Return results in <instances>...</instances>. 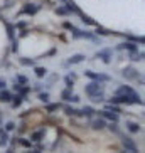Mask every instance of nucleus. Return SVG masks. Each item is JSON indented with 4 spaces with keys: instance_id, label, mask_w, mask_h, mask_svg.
<instances>
[{
    "instance_id": "nucleus-1",
    "label": "nucleus",
    "mask_w": 145,
    "mask_h": 153,
    "mask_svg": "<svg viewBox=\"0 0 145 153\" xmlns=\"http://www.w3.org/2000/svg\"><path fill=\"white\" fill-rule=\"evenodd\" d=\"M84 93H86L88 96H98V94H105V86L101 84V82L98 81H91L88 82L86 86H84Z\"/></svg>"
},
{
    "instance_id": "nucleus-2",
    "label": "nucleus",
    "mask_w": 145,
    "mask_h": 153,
    "mask_svg": "<svg viewBox=\"0 0 145 153\" xmlns=\"http://www.w3.org/2000/svg\"><path fill=\"white\" fill-rule=\"evenodd\" d=\"M84 76L90 77L91 81H98V82H108L111 81V77L108 74H100V72H93V71H84Z\"/></svg>"
},
{
    "instance_id": "nucleus-3",
    "label": "nucleus",
    "mask_w": 145,
    "mask_h": 153,
    "mask_svg": "<svg viewBox=\"0 0 145 153\" xmlns=\"http://www.w3.org/2000/svg\"><path fill=\"white\" fill-rule=\"evenodd\" d=\"M39 10H41V5H37V4H24L20 14L22 15H36Z\"/></svg>"
},
{
    "instance_id": "nucleus-4",
    "label": "nucleus",
    "mask_w": 145,
    "mask_h": 153,
    "mask_svg": "<svg viewBox=\"0 0 145 153\" xmlns=\"http://www.w3.org/2000/svg\"><path fill=\"white\" fill-rule=\"evenodd\" d=\"M111 54H113V51L111 49H103V51H98L95 54L96 59H101L105 64H110L111 62Z\"/></svg>"
},
{
    "instance_id": "nucleus-5",
    "label": "nucleus",
    "mask_w": 145,
    "mask_h": 153,
    "mask_svg": "<svg viewBox=\"0 0 145 153\" xmlns=\"http://www.w3.org/2000/svg\"><path fill=\"white\" fill-rule=\"evenodd\" d=\"M122 76L125 77V79H130V81H133V79H138V71H137L135 68H132V66H128V68H125L122 71Z\"/></svg>"
},
{
    "instance_id": "nucleus-6",
    "label": "nucleus",
    "mask_w": 145,
    "mask_h": 153,
    "mask_svg": "<svg viewBox=\"0 0 145 153\" xmlns=\"http://www.w3.org/2000/svg\"><path fill=\"white\" fill-rule=\"evenodd\" d=\"M98 114H100L103 120H108V121H113V123H117L118 121V114L117 113H111V111H108V109H103V111H96Z\"/></svg>"
},
{
    "instance_id": "nucleus-7",
    "label": "nucleus",
    "mask_w": 145,
    "mask_h": 153,
    "mask_svg": "<svg viewBox=\"0 0 145 153\" xmlns=\"http://www.w3.org/2000/svg\"><path fill=\"white\" fill-rule=\"evenodd\" d=\"M117 49H118V51H128V52H133V51H137L138 47H137L135 42H130V41H128V42H122V44L117 47Z\"/></svg>"
},
{
    "instance_id": "nucleus-8",
    "label": "nucleus",
    "mask_w": 145,
    "mask_h": 153,
    "mask_svg": "<svg viewBox=\"0 0 145 153\" xmlns=\"http://www.w3.org/2000/svg\"><path fill=\"white\" fill-rule=\"evenodd\" d=\"M64 7L68 9L69 15H71V14H76V15H79V14H81V10H79V7H78V5L74 4V2H72V0H68V2H66V5H64Z\"/></svg>"
},
{
    "instance_id": "nucleus-9",
    "label": "nucleus",
    "mask_w": 145,
    "mask_h": 153,
    "mask_svg": "<svg viewBox=\"0 0 145 153\" xmlns=\"http://www.w3.org/2000/svg\"><path fill=\"white\" fill-rule=\"evenodd\" d=\"M14 91L17 93V94H20V96H25V94H29V93H31V88H27L25 84H19V82H15Z\"/></svg>"
},
{
    "instance_id": "nucleus-10",
    "label": "nucleus",
    "mask_w": 145,
    "mask_h": 153,
    "mask_svg": "<svg viewBox=\"0 0 145 153\" xmlns=\"http://www.w3.org/2000/svg\"><path fill=\"white\" fill-rule=\"evenodd\" d=\"M122 145H123V148H127V150H137V145L133 143V140L125 135L122 136Z\"/></svg>"
},
{
    "instance_id": "nucleus-11",
    "label": "nucleus",
    "mask_w": 145,
    "mask_h": 153,
    "mask_svg": "<svg viewBox=\"0 0 145 153\" xmlns=\"http://www.w3.org/2000/svg\"><path fill=\"white\" fill-rule=\"evenodd\" d=\"M84 59H86V57H84L83 54H74V56H71V57L68 59L66 66H74V64H79V62H83Z\"/></svg>"
},
{
    "instance_id": "nucleus-12",
    "label": "nucleus",
    "mask_w": 145,
    "mask_h": 153,
    "mask_svg": "<svg viewBox=\"0 0 145 153\" xmlns=\"http://www.w3.org/2000/svg\"><path fill=\"white\" fill-rule=\"evenodd\" d=\"M12 101V93L9 89H0V103H10Z\"/></svg>"
},
{
    "instance_id": "nucleus-13",
    "label": "nucleus",
    "mask_w": 145,
    "mask_h": 153,
    "mask_svg": "<svg viewBox=\"0 0 145 153\" xmlns=\"http://www.w3.org/2000/svg\"><path fill=\"white\" fill-rule=\"evenodd\" d=\"M91 128L96 130V131H100V130H103V128H106V123H105L103 118H98V120H93V121H91Z\"/></svg>"
},
{
    "instance_id": "nucleus-14",
    "label": "nucleus",
    "mask_w": 145,
    "mask_h": 153,
    "mask_svg": "<svg viewBox=\"0 0 145 153\" xmlns=\"http://www.w3.org/2000/svg\"><path fill=\"white\" fill-rule=\"evenodd\" d=\"M125 126H127V130L130 131V133H138V131L142 130V126L138 125L137 121H127V125H125Z\"/></svg>"
},
{
    "instance_id": "nucleus-15",
    "label": "nucleus",
    "mask_w": 145,
    "mask_h": 153,
    "mask_svg": "<svg viewBox=\"0 0 145 153\" xmlns=\"http://www.w3.org/2000/svg\"><path fill=\"white\" fill-rule=\"evenodd\" d=\"M44 135H46V130L36 131V133H32V135H31V141H32V143H39V141L44 138Z\"/></svg>"
},
{
    "instance_id": "nucleus-16",
    "label": "nucleus",
    "mask_w": 145,
    "mask_h": 153,
    "mask_svg": "<svg viewBox=\"0 0 145 153\" xmlns=\"http://www.w3.org/2000/svg\"><path fill=\"white\" fill-rule=\"evenodd\" d=\"M130 61H133V62H138V61H144V52L142 51H133V52H130Z\"/></svg>"
},
{
    "instance_id": "nucleus-17",
    "label": "nucleus",
    "mask_w": 145,
    "mask_h": 153,
    "mask_svg": "<svg viewBox=\"0 0 145 153\" xmlns=\"http://www.w3.org/2000/svg\"><path fill=\"white\" fill-rule=\"evenodd\" d=\"M95 109L91 108V106H83V109L79 111V116H86V118H91L93 114H95Z\"/></svg>"
},
{
    "instance_id": "nucleus-18",
    "label": "nucleus",
    "mask_w": 145,
    "mask_h": 153,
    "mask_svg": "<svg viewBox=\"0 0 145 153\" xmlns=\"http://www.w3.org/2000/svg\"><path fill=\"white\" fill-rule=\"evenodd\" d=\"M7 143H9V131H5L4 128H2V130H0V146L4 148Z\"/></svg>"
},
{
    "instance_id": "nucleus-19",
    "label": "nucleus",
    "mask_w": 145,
    "mask_h": 153,
    "mask_svg": "<svg viewBox=\"0 0 145 153\" xmlns=\"http://www.w3.org/2000/svg\"><path fill=\"white\" fill-rule=\"evenodd\" d=\"M4 24H5V27H7V37H9L10 41H14L15 39V27L9 22H4Z\"/></svg>"
},
{
    "instance_id": "nucleus-20",
    "label": "nucleus",
    "mask_w": 145,
    "mask_h": 153,
    "mask_svg": "<svg viewBox=\"0 0 145 153\" xmlns=\"http://www.w3.org/2000/svg\"><path fill=\"white\" fill-rule=\"evenodd\" d=\"M79 19H81V22L83 24H86V25H96V22L93 20V19L90 17V15H86V14H79Z\"/></svg>"
},
{
    "instance_id": "nucleus-21",
    "label": "nucleus",
    "mask_w": 145,
    "mask_h": 153,
    "mask_svg": "<svg viewBox=\"0 0 145 153\" xmlns=\"http://www.w3.org/2000/svg\"><path fill=\"white\" fill-rule=\"evenodd\" d=\"M12 108H19L20 104L24 103V96H20V94H17V96H12Z\"/></svg>"
},
{
    "instance_id": "nucleus-22",
    "label": "nucleus",
    "mask_w": 145,
    "mask_h": 153,
    "mask_svg": "<svg viewBox=\"0 0 145 153\" xmlns=\"http://www.w3.org/2000/svg\"><path fill=\"white\" fill-rule=\"evenodd\" d=\"M61 108L59 103H46V113H54Z\"/></svg>"
},
{
    "instance_id": "nucleus-23",
    "label": "nucleus",
    "mask_w": 145,
    "mask_h": 153,
    "mask_svg": "<svg viewBox=\"0 0 145 153\" xmlns=\"http://www.w3.org/2000/svg\"><path fill=\"white\" fill-rule=\"evenodd\" d=\"M95 27H96V29H95V36H101V37H105V36H108V34H110V30L103 29L101 25H98V24H96Z\"/></svg>"
},
{
    "instance_id": "nucleus-24",
    "label": "nucleus",
    "mask_w": 145,
    "mask_h": 153,
    "mask_svg": "<svg viewBox=\"0 0 145 153\" xmlns=\"http://www.w3.org/2000/svg\"><path fill=\"white\" fill-rule=\"evenodd\" d=\"M19 62H20V66H27V68H31V66L36 64V61H34V59H29V57H20L19 59Z\"/></svg>"
},
{
    "instance_id": "nucleus-25",
    "label": "nucleus",
    "mask_w": 145,
    "mask_h": 153,
    "mask_svg": "<svg viewBox=\"0 0 145 153\" xmlns=\"http://www.w3.org/2000/svg\"><path fill=\"white\" fill-rule=\"evenodd\" d=\"M125 37H127L130 42H135V44H144L145 42V39L142 36H125Z\"/></svg>"
},
{
    "instance_id": "nucleus-26",
    "label": "nucleus",
    "mask_w": 145,
    "mask_h": 153,
    "mask_svg": "<svg viewBox=\"0 0 145 153\" xmlns=\"http://www.w3.org/2000/svg\"><path fill=\"white\" fill-rule=\"evenodd\" d=\"M64 113L68 114V116H79V111L76 108H72V106H66L64 108Z\"/></svg>"
},
{
    "instance_id": "nucleus-27",
    "label": "nucleus",
    "mask_w": 145,
    "mask_h": 153,
    "mask_svg": "<svg viewBox=\"0 0 145 153\" xmlns=\"http://www.w3.org/2000/svg\"><path fill=\"white\" fill-rule=\"evenodd\" d=\"M71 94H72V89L66 88V89H63V91H61V99H64V101H69Z\"/></svg>"
},
{
    "instance_id": "nucleus-28",
    "label": "nucleus",
    "mask_w": 145,
    "mask_h": 153,
    "mask_svg": "<svg viewBox=\"0 0 145 153\" xmlns=\"http://www.w3.org/2000/svg\"><path fill=\"white\" fill-rule=\"evenodd\" d=\"M105 109H108V111H111V113H117V114H118V113H122L120 106H118V104H113V103H108Z\"/></svg>"
},
{
    "instance_id": "nucleus-29",
    "label": "nucleus",
    "mask_w": 145,
    "mask_h": 153,
    "mask_svg": "<svg viewBox=\"0 0 145 153\" xmlns=\"http://www.w3.org/2000/svg\"><path fill=\"white\" fill-rule=\"evenodd\" d=\"M34 72H36L37 77H46L47 76V69L46 68H34Z\"/></svg>"
},
{
    "instance_id": "nucleus-30",
    "label": "nucleus",
    "mask_w": 145,
    "mask_h": 153,
    "mask_svg": "<svg viewBox=\"0 0 145 153\" xmlns=\"http://www.w3.org/2000/svg\"><path fill=\"white\" fill-rule=\"evenodd\" d=\"M37 98H39V101H42V103H49V93H47V91H44V93H39V94H37Z\"/></svg>"
},
{
    "instance_id": "nucleus-31",
    "label": "nucleus",
    "mask_w": 145,
    "mask_h": 153,
    "mask_svg": "<svg viewBox=\"0 0 145 153\" xmlns=\"http://www.w3.org/2000/svg\"><path fill=\"white\" fill-rule=\"evenodd\" d=\"M15 82H19V84H27L29 79L25 76H22V74H17V76H15Z\"/></svg>"
},
{
    "instance_id": "nucleus-32",
    "label": "nucleus",
    "mask_w": 145,
    "mask_h": 153,
    "mask_svg": "<svg viewBox=\"0 0 145 153\" xmlns=\"http://www.w3.org/2000/svg\"><path fill=\"white\" fill-rule=\"evenodd\" d=\"M64 82H66V88H69V89H72V86H74V79H72V77L69 76V74H68L66 77H64Z\"/></svg>"
},
{
    "instance_id": "nucleus-33",
    "label": "nucleus",
    "mask_w": 145,
    "mask_h": 153,
    "mask_svg": "<svg viewBox=\"0 0 145 153\" xmlns=\"http://www.w3.org/2000/svg\"><path fill=\"white\" fill-rule=\"evenodd\" d=\"M19 143L22 145V146H25V148H31L32 146V141L31 140H25V138H19Z\"/></svg>"
},
{
    "instance_id": "nucleus-34",
    "label": "nucleus",
    "mask_w": 145,
    "mask_h": 153,
    "mask_svg": "<svg viewBox=\"0 0 145 153\" xmlns=\"http://www.w3.org/2000/svg\"><path fill=\"white\" fill-rule=\"evenodd\" d=\"M91 101H93V103H103L105 101V94H98V96H91Z\"/></svg>"
},
{
    "instance_id": "nucleus-35",
    "label": "nucleus",
    "mask_w": 145,
    "mask_h": 153,
    "mask_svg": "<svg viewBox=\"0 0 145 153\" xmlns=\"http://www.w3.org/2000/svg\"><path fill=\"white\" fill-rule=\"evenodd\" d=\"M56 14L58 15H69V12H68L66 7H58V9H56Z\"/></svg>"
},
{
    "instance_id": "nucleus-36",
    "label": "nucleus",
    "mask_w": 145,
    "mask_h": 153,
    "mask_svg": "<svg viewBox=\"0 0 145 153\" xmlns=\"http://www.w3.org/2000/svg\"><path fill=\"white\" fill-rule=\"evenodd\" d=\"M15 128H17V125H15L14 121H9L7 125H5V128H4V130H5V131H14Z\"/></svg>"
},
{
    "instance_id": "nucleus-37",
    "label": "nucleus",
    "mask_w": 145,
    "mask_h": 153,
    "mask_svg": "<svg viewBox=\"0 0 145 153\" xmlns=\"http://www.w3.org/2000/svg\"><path fill=\"white\" fill-rule=\"evenodd\" d=\"M108 130H110V131H113V133H118V126H117V123L110 121V125H108Z\"/></svg>"
},
{
    "instance_id": "nucleus-38",
    "label": "nucleus",
    "mask_w": 145,
    "mask_h": 153,
    "mask_svg": "<svg viewBox=\"0 0 145 153\" xmlns=\"http://www.w3.org/2000/svg\"><path fill=\"white\" fill-rule=\"evenodd\" d=\"M17 51H19V41H17V39H14V41H12V52L17 54Z\"/></svg>"
},
{
    "instance_id": "nucleus-39",
    "label": "nucleus",
    "mask_w": 145,
    "mask_h": 153,
    "mask_svg": "<svg viewBox=\"0 0 145 153\" xmlns=\"http://www.w3.org/2000/svg\"><path fill=\"white\" fill-rule=\"evenodd\" d=\"M14 27H15V29H25V27H27V22H24V20H20V22H17V24H15Z\"/></svg>"
},
{
    "instance_id": "nucleus-40",
    "label": "nucleus",
    "mask_w": 145,
    "mask_h": 153,
    "mask_svg": "<svg viewBox=\"0 0 145 153\" xmlns=\"http://www.w3.org/2000/svg\"><path fill=\"white\" fill-rule=\"evenodd\" d=\"M81 99H79V96L78 94H71V98H69V103H79Z\"/></svg>"
},
{
    "instance_id": "nucleus-41",
    "label": "nucleus",
    "mask_w": 145,
    "mask_h": 153,
    "mask_svg": "<svg viewBox=\"0 0 145 153\" xmlns=\"http://www.w3.org/2000/svg\"><path fill=\"white\" fill-rule=\"evenodd\" d=\"M63 27L66 29V30H71V29H72V24H71V22H64Z\"/></svg>"
},
{
    "instance_id": "nucleus-42",
    "label": "nucleus",
    "mask_w": 145,
    "mask_h": 153,
    "mask_svg": "<svg viewBox=\"0 0 145 153\" xmlns=\"http://www.w3.org/2000/svg\"><path fill=\"white\" fill-rule=\"evenodd\" d=\"M29 36V30L27 29H22V32H20V37H27Z\"/></svg>"
},
{
    "instance_id": "nucleus-43",
    "label": "nucleus",
    "mask_w": 145,
    "mask_h": 153,
    "mask_svg": "<svg viewBox=\"0 0 145 153\" xmlns=\"http://www.w3.org/2000/svg\"><path fill=\"white\" fill-rule=\"evenodd\" d=\"M122 153H138V150H127V148H125Z\"/></svg>"
},
{
    "instance_id": "nucleus-44",
    "label": "nucleus",
    "mask_w": 145,
    "mask_h": 153,
    "mask_svg": "<svg viewBox=\"0 0 145 153\" xmlns=\"http://www.w3.org/2000/svg\"><path fill=\"white\" fill-rule=\"evenodd\" d=\"M5 86H7V84H5V81H2V79H0V89H4Z\"/></svg>"
},
{
    "instance_id": "nucleus-45",
    "label": "nucleus",
    "mask_w": 145,
    "mask_h": 153,
    "mask_svg": "<svg viewBox=\"0 0 145 153\" xmlns=\"http://www.w3.org/2000/svg\"><path fill=\"white\" fill-rule=\"evenodd\" d=\"M52 54H56V49H51V51H49V52H47L46 56H52Z\"/></svg>"
},
{
    "instance_id": "nucleus-46",
    "label": "nucleus",
    "mask_w": 145,
    "mask_h": 153,
    "mask_svg": "<svg viewBox=\"0 0 145 153\" xmlns=\"http://www.w3.org/2000/svg\"><path fill=\"white\" fill-rule=\"evenodd\" d=\"M27 153H41V152H39V150H29Z\"/></svg>"
},
{
    "instance_id": "nucleus-47",
    "label": "nucleus",
    "mask_w": 145,
    "mask_h": 153,
    "mask_svg": "<svg viewBox=\"0 0 145 153\" xmlns=\"http://www.w3.org/2000/svg\"><path fill=\"white\" fill-rule=\"evenodd\" d=\"M5 153H14V152H12V150H9V152H5Z\"/></svg>"
},
{
    "instance_id": "nucleus-48",
    "label": "nucleus",
    "mask_w": 145,
    "mask_h": 153,
    "mask_svg": "<svg viewBox=\"0 0 145 153\" xmlns=\"http://www.w3.org/2000/svg\"><path fill=\"white\" fill-rule=\"evenodd\" d=\"M0 123H2V116H0Z\"/></svg>"
},
{
    "instance_id": "nucleus-49",
    "label": "nucleus",
    "mask_w": 145,
    "mask_h": 153,
    "mask_svg": "<svg viewBox=\"0 0 145 153\" xmlns=\"http://www.w3.org/2000/svg\"><path fill=\"white\" fill-rule=\"evenodd\" d=\"M63 2H68V0H63Z\"/></svg>"
}]
</instances>
